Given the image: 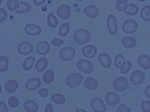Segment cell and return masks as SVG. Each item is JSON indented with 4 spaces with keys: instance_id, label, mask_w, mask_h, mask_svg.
<instances>
[{
    "instance_id": "obj_19",
    "label": "cell",
    "mask_w": 150,
    "mask_h": 112,
    "mask_svg": "<svg viewBox=\"0 0 150 112\" xmlns=\"http://www.w3.org/2000/svg\"><path fill=\"white\" fill-rule=\"evenodd\" d=\"M50 50V46L49 43L45 41L39 43L36 46V51L40 55H46Z\"/></svg>"
},
{
    "instance_id": "obj_7",
    "label": "cell",
    "mask_w": 150,
    "mask_h": 112,
    "mask_svg": "<svg viewBox=\"0 0 150 112\" xmlns=\"http://www.w3.org/2000/svg\"><path fill=\"white\" fill-rule=\"evenodd\" d=\"M128 80L124 76H118L112 82L114 89L118 92L125 91L128 87Z\"/></svg>"
},
{
    "instance_id": "obj_37",
    "label": "cell",
    "mask_w": 150,
    "mask_h": 112,
    "mask_svg": "<svg viewBox=\"0 0 150 112\" xmlns=\"http://www.w3.org/2000/svg\"><path fill=\"white\" fill-rule=\"evenodd\" d=\"M125 61V58L122 54H117L114 58V64L117 68H120L121 64Z\"/></svg>"
},
{
    "instance_id": "obj_6",
    "label": "cell",
    "mask_w": 150,
    "mask_h": 112,
    "mask_svg": "<svg viewBox=\"0 0 150 112\" xmlns=\"http://www.w3.org/2000/svg\"><path fill=\"white\" fill-rule=\"evenodd\" d=\"M138 29V23L134 19H127L125 20L122 25V30L125 33L132 34L135 33Z\"/></svg>"
},
{
    "instance_id": "obj_5",
    "label": "cell",
    "mask_w": 150,
    "mask_h": 112,
    "mask_svg": "<svg viewBox=\"0 0 150 112\" xmlns=\"http://www.w3.org/2000/svg\"><path fill=\"white\" fill-rule=\"evenodd\" d=\"M145 78L144 72L139 69L134 70L129 75V79L131 82L134 85H139L142 84Z\"/></svg>"
},
{
    "instance_id": "obj_44",
    "label": "cell",
    "mask_w": 150,
    "mask_h": 112,
    "mask_svg": "<svg viewBox=\"0 0 150 112\" xmlns=\"http://www.w3.org/2000/svg\"><path fill=\"white\" fill-rule=\"evenodd\" d=\"M0 112H8V107L3 102H0Z\"/></svg>"
},
{
    "instance_id": "obj_38",
    "label": "cell",
    "mask_w": 150,
    "mask_h": 112,
    "mask_svg": "<svg viewBox=\"0 0 150 112\" xmlns=\"http://www.w3.org/2000/svg\"><path fill=\"white\" fill-rule=\"evenodd\" d=\"M8 105L12 108H15L19 105V100L15 96H11L8 100Z\"/></svg>"
},
{
    "instance_id": "obj_18",
    "label": "cell",
    "mask_w": 150,
    "mask_h": 112,
    "mask_svg": "<svg viewBox=\"0 0 150 112\" xmlns=\"http://www.w3.org/2000/svg\"><path fill=\"white\" fill-rule=\"evenodd\" d=\"M138 64L144 69L150 68V57L147 55L142 54L137 58Z\"/></svg>"
},
{
    "instance_id": "obj_45",
    "label": "cell",
    "mask_w": 150,
    "mask_h": 112,
    "mask_svg": "<svg viewBox=\"0 0 150 112\" xmlns=\"http://www.w3.org/2000/svg\"><path fill=\"white\" fill-rule=\"evenodd\" d=\"M45 112H53V106L51 103H47L45 107Z\"/></svg>"
},
{
    "instance_id": "obj_48",
    "label": "cell",
    "mask_w": 150,
    "mask_h": 112,
    "mask_svg": "<svg viewBox=\"0 0 150 112\" xmlns=\"http://www.w3.org/2000/svg\"><path fill=\"white\" fill-rule=\"evenodd\" d=\"M76 112H86L84 109H79L78 107H76Z\"/></svg>"
},
{
    "instance_id": "obj_35",
    "label": "cell",
    "mask_w": 150,
    "mask_h": 112,
    "mask_svg": "<svg viewBox=\"0 0 150 112\" xmlns=\"http://www.w3.org/2000/svg\"><path fill=\"white\" fill-rule=\"evenodd\" d=\"M132 67L131 62L129 61H125L120 66V72L122 74H125L128 72Z\"/></svg>"
},
{
    "instance_id": "obj_27",
    "label": "cell",
    "mask_w": 150,
    "mask_h": 112,
    "mask_svg": "<svg viewBox=\"0 0 150 112\" xmlns=\"http://www.w3.org/2000/svg\"><path fill=\"white\" fill-rule=\"evenodd\" d=\"M47 24L49 27L52 28H55L57 27L59 21L57 18L54 15V14L52 12L49 13L47 15Z\"/></svg>"
},
{
    "instance_id": "obj_21",
    "label": "cell",
    "mask_w": 150,
    "mask_h": 112,
    "mask_svg": "<svg viewBox=\"0 0 150 112\" xmlns=\"http://www.w3.org/2000/svg\"><path fill=\"white\" fill-rule=\"evenodd\" d=\"M18 88V83L14 79L8 80L5 84V89L7 93H13Z\"/></svg>"
},
{
    "instance_id": "obj_22",
    "label": "cell",
    "mask_w": 150,
    "mask_h": 112,
    "mask_svg": "<svg viewBox=\"0 0 150 112\" xmlns=\"http://www.w3.org/2000/svg\"><path fill=\"white\" fill-rule=\"evenodd\" d=\"M122 44L124 47L131 48L136 46L137 45V40L135 38L130 36H125L121 40Z\"/></svg>"
},
{
    "instance_id": "obj_4",
    "label": "cell",
    "mask_w": 150,
    "mask_h": 112,
    "mask_svg": "<svg viewBox=\"0 0 150 112\" xmlns=\"http://www.w3.org/2000/svg\"><path fill=\"white\" fill-rule=\"evenodd\" d=\"M76 65L80 71L85 74H91L94 70L93 64L91 61L85 59H80L78 60Z\"/></svg>"
},
{
    "instance_id": "obj_24",
    "label": "cell",
    "mask_w": 150,
    "mask_h": 112,
    "mask_svg": "<svg viewBox=\"0 0 150 112\" xmlns=\"http://www.w3.org/2000/svg\"><path fill=\"white\" fill-rule=\"evenodd\" d=\"M47 64L48 61L47 58H46L45 57H42L37 61L35 65V69L38 72H41L47 68Z\"/></svg>"
},
{
    "instance_id": "obj_36",
    "label": "cell",
    "mask_w": 150,
    "mask_h": 112,
    "mask_svg": "<svg viewBox=\"0 0 150 112\" xmlns=\"http://www.w3.org/2000/svg\"><path fill=\"white\" fill-rule=\"evenodd\" d=\"M128 6V0H117L115 2V8L117 10H124Z\"/></svg>"
},
{
    "instance_id": "obj_43",
    "label": "cell",
    "mask_w": 150,
    "mask_h": 112,
    "mask_svg": "<svg viewBox=\"0 0 150 112\" xmlns=\"http://www.w3.org/2000/svg\"><path fill=\"white\" fill-rule=\"evenodd\" d=\"M39 94L42 97H47L48 95V90L46 88H42L39 90Z\"/></svg>"
},
{
    "instance_id": "obj_51",
    "label": "cell",
    "mask_w": 150,
    "mask_h": 112,
    "mask_svg": "<svg viewBox=\"0 0 150 112\" xmlns=\"http://www.w3.org/2000/svg\"><path fill=\"white\" fill-rule=\"evenodd\" d=\"M149 36H150V30H149Z\"/></svg>"
},
{
    "instance_id": "obj_26",
    "label": "cell",
    "mask_w": 150,
    "mask_h": 112,
    "mask_svg": "<svg viewBox=\"0 0 150 112\" xmlns=\"http://www.w3.org/2000/svg\"><path fill=\"white\" fill-rule=\"evenodd\" d=\"M54 71L52 69L47 70L43 75V80L45 83L49 84L52 83L54 79Z\"/></svg>"
},
{
    "instance_id": "obj_11",
    "label": "cell",
    "mask_w": 150,
    "mask_h": 112,
    "mask_svg": "<svg viewBox=\"0 0 150 112\" xmlns=\"http://www.w3.org/2000/svg\"><path fill=\"white\" fill-rule=\"evenodd\" d=\"M105 100L108 105L114 106L120 102V98L119 95L115 92H109L105 95Z\"/></svg>"
},
{
    "instance_id": "obj_14",
    "label": "cell",
    "mask_w": 150,
    "mask_h": 112,
    "mask_svg": "<svg viewBox=\"0 0 150 112\" xmlns=\"http://www.w3.org/2000/svg\"><path fill=\"white\" fill-rule=\"evenodd\" d=\"M25 32L26 34L30 36H36L40 34L42 32L41 27L35 24L29 23L25 26Z\"/></svg>"
},
{
    "instance_id": "obj_25",
    "label": "cell",
    "mask_w": 150,
    "mask_h": 112,
    "mask_svg": "<svg viewBox=\"0 0 150 112\" xmlns=\"http://www.w3.org/2000/svg\"><path fill=\"white\" fill-rule=\"evenodd\" d=\"M19 2L20 7L18 9L15 10V12L17 14H23L25 13H27L31 10L32 6L29 3L23 1H21Z\"/></svg>"
},
{
    "instance_id": "obj_32",
    "label": "cell",
    "mask_w": 150,
    "mask_h": 112,
    "mask_svg": "<svg viewBox=\"0 0 150 112\" xmlns=\"http://www.w3.org/2000/svg\"><path fill=\"white\" fill-rule=\"evenodd\" d=\"M9 60L6 56L0 57V72H5L8 68Z\"/></svg>"
},
{
    "instance_id": "obj_20",
    "label": "cell",
    "mask_w": 150,
    "mask_h": 112,
    "mask_svg": "<svg viewBox=\"0 0 150 112\" xmlns=\"http://www.w3.org/2000/svg\"><path fill=\"white\" fill-rule=\"evenodd\" d=\"M24 109L27 112H36L39 108L38 104L32 100H27L23 103Z\"/></svg>"
},
{
    "instance_id": "obj_2",
    "label": "cell",
    "mask_w": 150,
    "mask_h": 112,
    "mask_svg": "<svg viewBox=\"0 0 150 112\" xmlns=\"http://www.w3.org/2000/svg\"><path fill=\"white\" fill-rule=\"evenodd\" d=\"M83 79V76L79 72H74L67 76L65 82L67 86L70 88H75L81 84Z\"/></svg>"
},
{
    "instance_id": "obj_30",
    "label": "cell",
    "mask_w": 150,
    "mask_h": 112,
    "mask_svg": "<svg viewBox=\"0 0 150 112\" xmlns=\"http://www.w3.org/2000/svg\"><path fill=\"white\" fill-rule=\"evenodd\" d=\"M51 100L55 104H62L66 102V97L61 93H55L52 95Z\"/></svg>"
},
{
    "instance_id": "obj_40",
    "label": "cell",
    "mask_w": 150,
    "mask_h": 112,
    "mask_svg": "<svg viewBox=\"0 0 150 112\" xmlns=\"http://www.w3.org/2000/svg\"><path fill=\"white\" fill-rule=\"evenodd\" d=\"M131 111V108L129 107H128L124 103L120 104L117 109V112H130Z\"/></svg>"
},
{
    "instance_id": "obj_31",
    "label": "cell",
    "mask_w": 150,
    "mask_h": 112,
    "mask_svg": "<svg viewBox=\"0 0 150 112\" xmlns=\"http://www.w3.org/2000/svg\"><path fill=\"white\" fill-rule=\"evenodd\" d=\"M138 11V6L134 4H128L127 7L124 10L125 13L128 15H134L137 13Z\"/></svg>"
},
{
    "instance_id": "obj_29",
    "label": "cell",
    "mask_w": 150,
    "mask_h": 112,
    "mask_svg": "<svg viewBox=\"0 0 150 112\" xmlns=\"http://www.w3.org/2000/svg\"><path fill=\"white\" fill-rule=\"evenodd\" d=\"M140 16L144 20H150V5H145L142 8Z\"/></svg>"
},
{
    "instance_id": "obj_47",
    "label": "cell",
    "mask_w": 150,
    "mask_h": 112,
    "mask_svg": "<svg viewBox=\"0 0 150 112\" xmlns=\"http://www.w3.org/2000/svg\"><path fill=\"white\" fill-rule=\"evenodd\" d=\"M33 2L36 5L39 6L43 4L45 2V0H33Z\"/></svg>"
},
{
    "instance_id": "obj_33",
    "label": "cell",
    "mask_w": 150,
    "mask_h": 112,
    "mask_svg": "<svg viewBox=\"0 0 150 112\" xmlns=\"http://www.w3.org/2000/svg\"><path fill=\"white\" fill-rule=\"evenodd\" d=\"M6 6L10 11L16 10L19 8L20 2L18 0H8L6 3Z\"/></svg>"
},
{
    "instance_id": "obj_12",
    "label": "cell",
    "mask_w": 150,
    "mask_h": 112,
    "mask_svg": "<svg viewBox=\"0 0 150 112\" xmlns=\"http://www.w3.org/2000/svg\"><path fill=\"white\" fill-rule=\"evenodd\" d=\"M41 85V81L38 78H31L28 79L25 83V87L28 90H35L38 89Z\"/></svg>"
},
{
    "instance_id": "obj_39",
    "label": "cell",
    "mask_w": 150,
    "mask_h": 112,
    "mask_svg": "<svg viewBox=\"0 0 150 112\" xmlns=\"http://www.w3.org/2000/svg\"><path fill=\"white\" fill-rule=\"evenodd\" d=\"M141 107L143 112H150V101L142 100Z\"/></svg>"
},
{
    "instance_id": "obj_23",
    "label": "cell",
    "mask_w": 150,
    "mask_h": 112,
    "mask_svg": "<svg viewBox=\"0 0 150 112\" xmlns=\"http://www.w3.org/2000/svg\"><path fill=\"white\" fill-rule=\"evenodd\" d=\"M84 86L88 90H95L98 86V83L95 78L88 77L84 80Z\"/></svg>"
},
{
    "instance_id": "obj_8",
    "label": "cell",
    "mask_w": 150,
    "mask_h": 112,
    "mask_svg": "<svg viewBox=\"0 0 150 112\" xmlns=\"http://www.w3.org/2000/svg\"><path fill=\"white\" fill-rule=\"evenodd\" d=\"M17 50L20 54L22 55H27L33 51V46L30 42L25 41L18 44Z\"/></svg>"
},
{
    "instance_id": "obj_15",
    "label": "cell",
    "mask_w": 150,
    "mask_h": 112,
    "mask_svg": "<svg viewBox=\"0 0 150 112\" xmlns=\"http://www.w3.org/2000/svg\"><path fill=\"white\" fill-rule=\"evenodd\" d=\"M83 13L90 18H96L98 16V8L94 5H89L84 8Z\"/></svg>"
},
{
    "instance_id": "obj_3",
    "label": "cell",
    "mask_w": 150,
    "mask_h": 112,
    "mask_svg": "<svg viewBox=\"0 0 150 112\" xmlns=\"http://www.w3.org/2000/svg\"><path fill=\"white\" fill-rule=\"evenodd\" d=\"M76 50L74 48L70 47H66L60 50L59 57L63 61H69L74 58Z\"/></svg>"
},
{
    "instance_id": "obj_49",
    "label": "cell",
    "mask_w": 150,
    "mask_h": 112,
    "mask_svg": "<svg viewBox=\"0 0 150 112\" xmlns=\"http://www.w3.org/2000/svg\"><path fill=\"white\" fill-rule=\"evenodd\" d=\"M1 92H2V86H1V85H0V94H1Z\"/></svg>"
},
{
    "instance_id": "obj_1",
    "label": "cell",
    "mask_w": 150,
    "mask_h": 112,
    "mask_svg": "<svg viewBox=\"0 0 150 112\" xmlns=\"http://www.w3.org/2000/svg\"><path fill=\"white\" fill-rule=\"evenodd\" d=\"M74 41L79 44H84L90 41L91 39L90 33L85 29L81 28L77 29L73 33Z\"/></svg>"
},
{
    "instance_id": "obj_34",
    "label": "cell",
    "mask_w": 150,
    "mask_h": 112,
    "mask_svg": "<svg viewBox=\"0 0 150 112\" xmlns=\"http://www.w3.org/2000/svg\"><path fill=\"white\" fill-rule=\"evenodd\" d=\"M70 32V26L69 23H64L62 24L59 29V34L60 37L66 36Z\"/></svg>"
},
{
    "instance_id": "obj_10",
    "label": "cell",
    "mask_w": 150,
    "mask_h": 112,
    "mask_svg": "<svg viewBox=\"0 0 150 112\" xmlns=\"http://www.w3.org/2000/svg\"><path fill=\"white\" fill-rule=\"evenodd\" d=\"M107 26L108 32L111 34H115L117 32V23L115 16L110 14L107 18Z\"/></svg>"
},
{
    "instance_id": "obj_28",
    "label": "cell",
    "mask_w": 150,
    "mask_h": 112,
    "mask_svg": "<svg viewBox=\"0 0 150 112\" xmlns=\"http://www.w3.org/2000/svg\"><path fill=\"white\" fill-rule=\"evenodd\" d=\"M35 59L33 57L30 56V57H27L23 61V62L22 63L23 69L25 71L30 70L32 68V66L33 65V64L35 62Z\"/></svg>"
},
{
    "instance_id": "obj_41",
    "label": "cell",
    "mask_w": 150,
    "mask_h": 112,
    "mask_svg": "<svg viewBox=\"0 0 150 112\" xmlns=\"http://www.w3.org/2000/svg\"><path fill=\"white\" fill-rule=\"evenodd\" d=\"M51 43L53 46H55L56 47H59L64 43V41L59 38H54L52 40Z\"/></svg>"
},
{
    "instance_id": "obj_50",
    "label": "cell",
    "mask_w": 150,
    "mask_h": 112,
    "mask_svg": "<svg viewBox=\"0 0 150 112\" xmlns=\"http://www.w3.org/2000/svg\"><path fill=\"white\" fill-rule=\"evenodd\" d=\"M2 3V0H0V5H1Z\"/></svg>"
},
{
    "instance_id": "obj_42",
    "label": "cell",
    "mask_w": 150,
    "mask_h": 112,
    "mask_svg": "<svg viewBox=\"0 0 150 112\" xmlns=\"http://www.w3.org/2000/svg\"><path fill=\"white\" fill-rule=\"evenodd\" d=\"M8 14L5 9L4 8H0V22H2L7 18Z\"/></svg>"
},
{
    "instance_id": "obj_17",
    "label": "cell",
    "mask_w": 150,
    "mask_h": 112,
    "mask_svg": "<svg viewBox=\"0 0 150 112\" xmlns=\"http://www.w3.org/2000/svg\"><path fill=\"white\" fill-rule=\"evenodd\" d=\"M83 55L87 58H93L97 54V48L94 46L87 45L82 49Z\"/></svg>"
},
{
    "instance_id": "obj_46",
    "label": "cell",
    "mask_w": 150,
    "mask_h": 112,
    "mask_svg": "<svg viewBox=\"0 0 150 112\" xmlns=\"http://www.w3.org/2000/svg\"><path fill=\"white\" fill-rule=\"evenodd\" d=\"M144 94L146 97L150 99V84L145 87L144 89Z\"/></svg>"
},
{
    "instance_id": "obj_13",
    "label": "cell",
    "mask_w": 150,
    "mask_h": 112,
    "mask_svg": "<svg viewBox=\"0 0 150 112\" xmlns=\"http://www.w3.org/2000/svg\"><path fill=\"white\" fill-rule=\"evenodd\" d=\"M56 12L61 19H68L70 16V7L68 5H61L57 8Z\"/></svg>"
},
{
    "instance_id": "obj_16",
    "label": "cell",
    "mask_w": 150,
    "mask_h": 112,
    "mask_svg": "<svg viewBox=\"0 0 150 112\" xmlns=\"http://www.w3.org/2000/svg\"><path fill=\"white\" fill-rule=\"evenodd\" d=\"M98 60L100 64L105 68H108L111 65L110 56L106 52H101L98 56Z\"/></svg>"
},
{
    "instance_id": "obj_9",
    "label": "cell",
    "mask_w": 150,
    "mask_h": 112,
    "mask_svg": "<svg viewBox=\"0 0 150 112\" xmlns=\"http://www.w3.org/2000/svg\"><path fill=\"white\" fill-rule=\"evenodd\" d=\"M90 106L95 112H105V105L103 100L99 97H94L91 99Z\"/></svg>"
}]
</instances>
